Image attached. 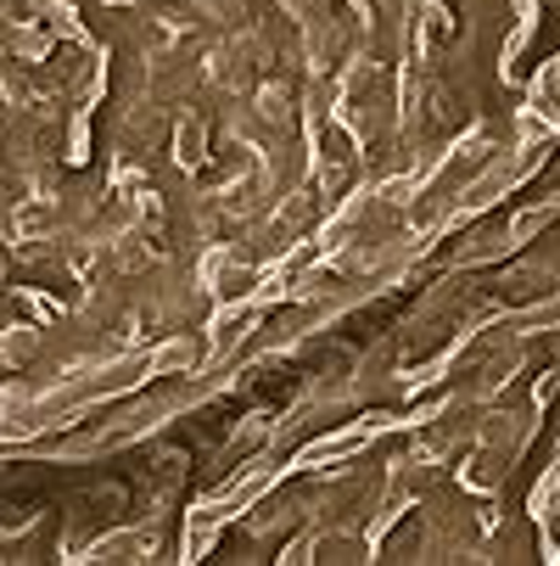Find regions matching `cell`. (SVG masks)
Segmentation results:
<instances>
[{
  "instance_id": "6",
  "label": "cell",
  "mask_w": 560,
  "mask_h": 566,
  "mask_svg": "<svg viewBox=\"0 0 560 566\" xmlns=\"http://www.w3.org/2000/svg\"><path fill=\"white\" fill-rule=\"evenodd\" d=\"M175 146H180V151H175V157H180V164H186V169H197V164H202V157H208V151H202V146H208V129H202V124H180V135H175Z\"/></svg>"
},
{
  "instance_id": "1",
  "label": "cell",
  "mask_w": 560,
  "mask_h": 566,
  "mask_svg": "<svg viewBox=\"0 0 560 566\" xmlns=\"http://www.w3.org/2000/svg\"><path fill=\"white\" fill-rule=\"evenodd\" d=\"M208 365V343L202 337H163L157 348H146V376L169 381V376H197Z\"/></svg>"
},
{
  "instance_id": "4",
  "label": "cell",
  "mask_w": 560,
  "mask_h": 566,
  "mask_svg": "<svg viewBox=\"0 0 560 566\" xmlns=\"http://www.w3.org/2000/svg\"><path fill=\"white\" fill-rule=\"evenodd\" d=\"M34 348H40V326H34V319H18V326L0 332V365L23 370V365L34 359Z\"/></svg>"
},
{
  "instance_id": "3",
  "label": "cell",
  "mask_w": 560,
  "mask_h": 566,
  "mask_svg": "<svg viewBox=\"0 0 560 566\" xmlns=\"http://www.w3.org/2000/svg\"><path fill=\"white\" fill-rule=\"evenodd\" d=\"M56 230V197H23L12 208V235L18 241H45Z\"/></svg>"
},
{
  "instance_id": "7",
  "label": "cell",
  "mask_w": 560,
  "mask_h": 566,
  "mask_svg": "<svg viewBox=\"0 0 560 566\" xmlns=\"http://www.w3.org/2000/svg\"><path fill=\"white\" fill-rule=\"evenodd\" d=\"M510 7H516L521 18H532V12H538V0H510Z\"/></svg>"
},
{
  "instance_id": "5",
  "label": "cell",
  "mask_w": 560,
  "mask_h": 566,
  "mask_svg": "<svg viewBox=\"0 0 560 566\" xmlns=\"http://www.w3.org/2000/svg\"><path fill=\"white\" fill-rule=\"evenodd\" d=\"M67 164H85V157H91V107H78L73 113V124H67Z\"/></svg>"
},
{
  "instance_id": "2",
  "label": "cell",
  "mask_w": 560,
  "mask_h": 566,
  "mask_svg": "<svg viewBox=\"0 0 560 566\" xmlns=\"http://www.w3.org/2000/svg\"><path fill=\"white\" fill-rule=\"evenodd\" d=\"M554 219H560V202H532V208H521V213H510L505 219V235H510V248L521 253V248H532V241L543 235V230H554Z\"/></svg>"
},
{
  "instance_id": "8",
  "label": "cell",
  "mask_w": 560,
  "mask_h": 566,
  "mask_svg": "<svg viewBox=\"0 0 560 566\" xmlns=\"http://www.w3.org/2000/svg\"><path fill=\"white\" fill-rule=\"evenodd\" d=\"M0 286H7V253H0Z\"/></svg>"
}]
</instances>
